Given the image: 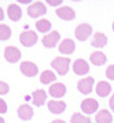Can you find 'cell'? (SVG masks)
Listing matches in <instances>:
<instances>
[{"instance_id": "cell-1", "label": "cell", "mask_w": 114, "mask_h": 123, "mask_svg": "<svg viewBox=\"0 0 114 123\" xmlns=\"http://www.w3.org/2000/svg\"><path fill=\"white\" fill-rule=\"evenodd\" d=\"M69 65H70V60L66 58V57H56V58H54L52 62H51V67L54 68L59 75H62V76L67 73Z\"/></svg>"}, {"instance_id": "cell-2", "label": "cell", "mask_w": 114, "mask_h": 123, "mask_svg": "<svg viewBox=\"0 0 114 123\" xmlns=\"http://www.w3.org/2000/svg\"><path fill=\"white\" fill-rule=\"evenodd\" d=\"M45 12H47V7H45V4L41 3V1L33 3V4H30L29 8H27V14H29V17H32V18L41 17Z\"/></svg>"}, {"instance_id": "cell-3", "label": "cell", "mask_w": 114, "mask_h": 123, "mask_svg": "<svg viewBox=\"0 0 114 123\" xmlns=\"http://www.w3.org/2000/svg\"><path fill=\"white\" fill-rule=\"evenodd\" d=\"M74 35H76V37L78 40L84 42L92 35V26L89 24H80L76 28V31H74Z\"/></svg>"}, {"instance_id": "cell-4", "label": "cell", "mask_w": 114, "mask_h": 123, "mask_svg": "<svg viewBox=\"0 0 114 123\" xmlns=\"http://www.w3.org/2000/svg\"><path fill=\"white\" fill-rule=\"evenodd\" d=\"M19 42L25 47H32L37 42V33L33 32V31H25L23 33L19 35Z\"/></svg>"}, {"instance_id": "cell-5", "label": "cell", "mask_w": 114, "mask_h": 123, "mask_svg": "<svg viewBox=\"0 0 114 123\" xmlns=\"http://www.w3.org/2000/svg\"><path fill=\"white\" fill-rule=\"evenodd\" d=\"M19 71H21L22 75L32 78V76H36V75H37L38 68H37V65H36L34 62L23 61V62H21V65H19Z\"/></svg>"}, {"instance_id": "cell-6", "label": "cell", "mask_w": 114, "mask_h": 123, "mask_svg": "<svg viewBox=\"0 0 114 123\" xmlns=\"http://www.w3.org/2000/svg\"><path fill=\"white\" fill-rule=\"evenodd\" d=\"M4 58L7 62L15 64L21 58V51L18 50L16 47H14V46H8V47H5V50H4Z\"/></svg>"}, {"instance_id": "cell-7", "label": "cell", "mask_w": 114, "mask_h": 123, "mask_svg": "<svg viewBox=\"0 0 114 123\" xmlns=\"http://www.w3.org/2000/svg\"><path fill=\"white\" fill-rule=\"evenodd\" d=\"M99 108V104L96 100L93 98H85V100L81 102V111L87 115H91L93 112H96Z\"/></svg>"}, {"instance_id": "cell-8", "label": "cell", "mask_w": 114, "mask_h": 123, "mask_svg": "<svg viewBox=\"0 0 114 123\" xmlns=\"http://www.w3.org/2000/svg\"><path fill=\"white\" fill-rule=\"evenodd\" d=\"M59 36L60 33L59 32H56V31H52V32H49L48 35H45L43 37V46L44 47H47V49H52L55 47V44L59 42Z\"/></svg>"}, {"instance_id": "cell-9", "label": "cell", "mask_w": 114, "mask_h": 123, "mask_svg": "<svg viewBox=\"0 0 114 123\" xmlns=\"http://www.w3.org/2000/svg\"><path fill=\"white\" fill-rule=\"evenodd\" d=\"M73 72L76 73V75H87L89 72V65H88V62L85 60H82V58H78L76 61L73 62Z\"/></svg>"}, {"instance_id": "cell-10", "label": "cell", "mask_w": 114, "mask_h": 123, "mask_svg": "<svg viewBox=\"0 0 114 123\" xmlns=\"http://www.w3.org/2000/svg\"><path fill=\"white\" fill-rule=\"evenodd\" d=\"M93 87V78H84L77 83V89L81 94H89Z\"/></svg>"}, {"instance_id": "cell-11", "label": "cell", "mask_w": 114, "mask_h": 123, "mask_svg": "<svg viewBox=\"0 0 114 123\" xmlns=\"http://www.w3.org/2000/svg\"><path fill=\"white\" fill-rule=\"evenodd\" d=\"M66 94V86L63 83H54L49 87V95L54 98H60Z\"/></svg>"}, {"instance_id": "cell-12", "label": "cell", "mask_w": 114, "mask_h": 123, "mask_svg": "<svg viewBox=\"0 0 114 123\" xmlns=\"http://www.w3.org/2000/svg\"><path fill=\"white\" fill-rule=\"evenodd\" d=\"M56 15H58L59 18H62V19H65V21H70V19H73V18L76 17L74 10L70 8V7H67V6L56 8Z\"/></svg>"}, {"instance_id": "cell-13", "label": "cell", "mask_w": 114, "mask_h": 123, "mask_svg": "<svg viewBox=\"0 0 114 123\" xmlns=\"http://www.w3.org/2000/svg\"><path fill=\"white\" fill-rule=\"evenodd\" d=\"M7 15L10 18L11 21H19L22 17V10L21 7L18 6V4H10L8 8H7Z\"/></svg>"}, {"instance_id": "cell-14", "label": "cell", "mask_w": 114, "mask_h": 123, "mask_svg": "<svg viewBox=\"0 0 114 123\" xmlns=\"http://www.w3.org/2000/svg\"><path fill=\"white\" fill-rule=\"evenodd\" d=\"M47 100V93L44 90H34L32 93V101L36 106H41L45 104Z\"/></svg>"}, {"instance_id": "cell-15", "label": "cell", "mask_w": 114, "mask_h": 123, "mask_svg": "<svg viewBox=\"0 0 114 123\" xmlns=\"http://www.w3.org/2000/svg\"><path fill=\"white\" fill-rule=\"evenodd\" d=\"M18 116H19V119H22V120H30L33 116V109L30 105H27V104H22L19 108H18Z\"/></svg>"}, {"instance_id": "cell-16", "label": "cell", "mask_w": 114, "mask_h": 123, "mask_svg": "<svg viewBox=\"0 0 114 123\" xmlns=\"http://www.w3.org/2000/svg\"><path fill=\"white\" fill-rule=\"evenodd\" d=\"M48 109L52 113H62L66 109V102L58 101V100H51L48 101Z\"/></svg>"}, {"instance_id": "cell-17", "label": "cell", "mask_w": 114, "mask_h": 123, "mask_svg": "<svg viewBox=\"0 0 114 123\" xmlns=\"http://www.w3.org/2000/svg\"><path fill=\"white\" fill-rule=\"evenodd\" d=\"M74 50H76V44L71 39L62 40V43L59 44V51L62 54H71L74 53Z\"/></svg>"}, {"instance_id": "cell-18", "label": "cell", "mask_w": 114, "mask_h": 123, "mask_svg": "<svg viewBox=\"0 0 114 123\" xmlns=\"http://www.w3.org/2000/svg\"><path fill=\"white\" fill-rule=\"evenodd\" d=\"M110 93H111V86H110L109 82L102 80V82H99L96 84V94L99 97H107Z\"/></svg>"}, {"instance_id": "cell-19", "label": "cell", "mask_w": 114, "mask_h": 123, "mask_svg": "<svg viewBox=\"0 0 114 123\" xmlns=\"http://www.w3.org/2000/svg\"><path fill=\"white\" fill-rule=\"evenodd\" d=\"M95 120H96V123H111L113 122V115L107 109H102L96 113Z\"/></svg>"}, {"instance_id": "cell-20", "label": "cell", "mask_w": 114, "mask_h": 123, "mask_svg": "<svg viewBox=\"0 0 114 123\" xmlns=\"http://www.w3.org/2000/svg\"><path fill=\"white\" fill-rule=\"evenodd\" d=\"M107 44V37H106V35L104 33H95L92 39V46L93 47H96V49H100V47H104V46Z\"/></svg>"}, {"instance_id": "cell-21", "label": "cell", "mask_w": 114, "mask_h": 123, "mask_svg": "<svg viewBox=\"0 0 114 123\" xmlns=\"http://www.w3.org/2000/svg\"><path fill=\"white\" fill-rule=\"evenodd\" d=\"M106 55H104L102 51H95V53H92L91 54V57H89V61L92 62L93 65H103L104 62H106Z\"/></svg>"}, {"instance_id": "cell-22", "label": "cell", "mask_w": 114, "mask_h": 123, "mask_svg": "<svg viewBox=\"0 0 114 123\" xmlns=\"http://www.w3.org/2000/svg\"><path fill=\"white\" fill-rule=\"evenodd\" d=\"M55 79H56V76H55V73L52 71H44L40 75V82L43 84L52 83V82H55Z\"/></svg>"}, {"instance_id": "cell-23", "label": "cell", "mask_w": 114, "mask_h": 123, "mask_svg": "<svg viewBox=\"0 0 114 123\" xmlns=\"http://www.w3.org/2000/svg\"><path fill=\"white\" fill-rule=\"evenodd\" d=\"M36 28H37L38 32L45 33V32H48L49 29H51V22H49L48 19H40V21L36 22Z\"/></svg>"}, {"instance_id": "cell-24", "label": "cell", "mask_w": 114, "mask_h": 123, "mask_svg": "<svg viewBox=\"0 0 114 123\" xmlns=\"http://www.w3.org/2000/svg\"><path fill=\"white\" fill-rule=\"evenodd\" d=\"M11 36V28L8 25L0 24V40H8Z\"/></svg>"}, {"instance_id": "cell-25", "label": "cell", "mask_w": 114, "mask_h": 123, "mask_svg": "<svg viewBox=\"0 0 114 123\" xmlns=\"http://www.w3.org/2000/svg\"><path fill=\"white\" fill-rule=\"evenodd\" d=\"M71 123H91V119L88 116H84L81 113H74L70 119Z\"/></svg>"}, {"instance_id": "cell-26", "label": "cell", "mask_w": 114, "mask_h": 123, "mask_svg": "<svg viewBox=\"0 0 114 123\" xmlns=\"http://www.w3.org/2000/svg\"><path fill=\"white\" fill-rule=\"evenodd\" d=\"M8 90H10V87H8V84L0 80V95L7 94V93H8Z\"/></svg>"}, {"instance_id": "cell-27", "label": "cell", "mask_w": 114, "mask_h": 123, "mask_svg": "<svg viewBox=\"0 0 114 123\" xmlns=\"http://www.w3.org/2000/svg\"><path fill=\"white\" fill-rule=\"evenodd\" d=\"M106 76H107L110 80H114V64L110 65V67L106 69Z\"/></svg>"}, {"instance_id": "cell-28", "label": "cell", "mask_w": 114, "mask_h": 123, "mask_svg": "<svg viewBox=\"0 0 114 123\" xmlns=\"http://www.w3.org/2000/svg\"><path fill=\"white\" fill-rule=\"evenodd\" d=\"M7 112V104L4 102V100L0 98V113H5Z\"/></svg>"}, {"instance_id": "cell-29", "label": "cell", "mask_w": 114, "mask_h": 123, "mask_svg": "<svg viewBox=\"0 0 114 123\" xmlns=\"http://www.w3.org/2000/svg\"><path fill=\"white\" fill-rule=\"evenodd\" d=\"M62 1L63 0H47V3H48V6H60L62 4Z\"/></svg>"}, {"instance_id": "cell-30", "label": "cell", "mask_w": 114, "mask_h": 123, "mask_svg": "<svg viewBox=\"0 0 114 123\" xmlns=\"http://www.w3.org/2000/svg\"><path fill=\"white\" fill-rule=\"evenodd\" d=\"M109 104H110V108H111V111L114 112V94L110 97V100H109Z\"/></svg>"}, {"instance_id": "cell-31", "label": "cell", "mask_w": 114, "mask_h": 123, "mask_svg": "<svg viewBox=\"0 0 114 123\" xmlns=\"http://www.w3.org/2000/svg\"><path fill=\"white\" fill-rule=\"evenodd\" d=\"M4 19V11H3V8L0 7V21H3Z\"/></svg>"}, {"instance_id": "cell-32", "label": "cell", "mask_w": 114, "mask_h": 123, "mask_svg": "<svg viewBox=\"0 0 114 123\" xmlns=\"http://www.w3.org/2000/svg\"><path fill=\"white\" fill-rule=\"evenodd\" d=\"M51 123H66L65 120H60V119H55V120H52Z\"/></svg>"}, {"instance_id": "cell-33", "label": "cell", "mask_w": 114, "mask_h": 123, "mask_svg": "<svg viewBox=\"0 0 114 123\" xmlns=\"http://www.w3.org/2000/svg\"><path fill=\"white\" fill-rule=\"evenodd\" d=\"M0 123H5V122H4V119H3L1 116H0Z\"/></svg>"}, {"instance_id": "cell-34", "label": "cell", "mask_w": 114, "mask_h": 123, "mask_svg": "<svg viewBox=\"0 0 114 123\" xmlns=\"http://www.w3.org/2000/svg\"><path fill=\"white\" fill-rule=\"evenodd\" d=\"M113 31H114V24H113Z\"/></svg>"}]
</instances>
